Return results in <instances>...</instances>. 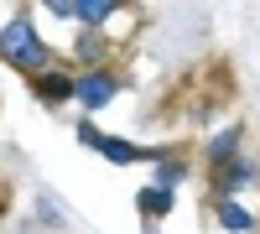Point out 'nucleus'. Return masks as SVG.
<instances>
[{
  "instance_id": "1",
  "label": "nucleus",
  "mask_w": 260,
  "mask_h": 234,
  "mask_svg": "<svg viewBox=\"0 0 260 234\" xmlns=\"http://www.w3.org/2000/svg\"><path fill=\"white\" fill-rule=\"evenodd\" d=\"M0 52H6V62H16V68H31V73L47 68V47H42V37H37V26L26 16H16L11 26L0 31Z\"/></svg>"
},
{
  "instance_id": "2",
  "label": "nucleus",
  "mask_w": 260,
  "mask_h": 234,
  "mask_svg": "<svg viewBox=\"0 0 260 234\" xmlns=\"http://www.w3.org/2000/svg\"><path fill=\"white\" fill-rule=\"evenodd\" d=\"M73 99L83 110H104L115 99V78L110 73H83V78H73Z\"/></svg>"
},
{
  "instance_id": "3",
  "label": "nucleus",
  "mask_w": 260,
  "mask_h": 234,
  "mask_svg": "<svg viewBox=\"0 0 260 234\" xmlns=\"http://www.w3.org/2000/svg\"><path fill=\"white\" fill-rule=\"evenodd\" d=\"M250 182H255V166L240 161V156H229L224 172H219V193H240V187H250Z\"/></svg>"
},
{
  "instance_id": "4",
  "label": "nucleus",
  "mask_w": 260,
  "mask_h": 234,
  "mask_svg": "<svg viewBox=\"0 0 260 234\" xmlns=\"http://www.w3.org/2000/svg\"><path fill=\"white\" fill-rule=\"evenodd\" d=\"M120 0H73V16L83 21V26H104V21L115 16Z\"/></svg>"
},
{
  "instance_id": "5",
  "label": "nucleus",
  "mask_w": 260,
  "mask_h": 234,
  "mask_svg": "<svg viewBox=\"0 0 260 234\" xmlns=\"http://www.w3.org/2000/svg\"><path fill=\"white\" fill-rule=\"evenodd\" d=\"M37 99H73V78H62V73H37Z\"/></svg>"
},
{
  "instance_id": "6",
  "label": "nucleus",
  "mask_w": 260,
  "mask_h": 234,
  "mask_svg": "<svg viewBox=\"0 0 260 234\" xmlns=\"http://www.w3.org/2000/svg\"><path fill=\"white\" fill-rule=\"evenodd\" d=\"M219 224L229 229V234H245V229H255V219H250V208H240V203H219Z\"/></svg>"
},
{
  "instance_id": "7",
  "label": "nucleus",
  "mask_w": 260,
  "mask_h": 234,
  "mask_svg": "<svg viewBox=\"0 0 260 234\" xmlns=\"http://www.w3.org/2000/svg\"><path fill=\"white\" fill-rule=\"evenodd\" d=\"M167 208H172V187H156V182H151L146 193H141V214L156 219V214H167Z\"/></svg>"
},
{
  "instance_id": "8",
  "label": "nucleus",
  "mask_w": 260,
  "mask_h": 234,
  "mask_svg": "<svg viewBox=\"0 0 260 234\" xmlns=\"http://www.w3.org/2000/svg\"><path fill=\"white\" fill-rule=\"evenodd\" d=\"M99 151L110 156V161H136V156H146L141 146H130V141H120V136H104V141H99Z\"/></svg>"
},
{
  "instance_id": "9",
  "label": "nucleus",
  "mask_w": 260,
  "mask_h": 234,
  "mask_svg": "<svg viewBox=\"0 0 260 234\" xmlns=\"http://www.w3.org/2000/svg\"><path fill=\"white\" fill-rule=\"evenodd\" d=\"M234 146H240V130H224V136H213L208 156H213V161H229V156H234Z\"/></svg>"
},
{
  "instance_id": "10",
  "label": "nucleus",
  "mask_w": 260,
  "mask_h": 234,
  "mask_svg": "<svg viewBox=\"0 0 260 234\" xmlns=\"http://www.w3.org/2000/svg\"><path fill=\"white\" fill-rule=\"evenodd\" d=\"M177 177H182V161H161L156 166V187H172Z\"/></svg>"
},
{
  "instance_id": "11",
  "label": "nucleus",
  "mask_w": 260,
  "mask_h": 234,
  "mask_svg": "<svg viewBox=\"0 0 260 234\" xmlns=\"http://www.w3.org/2000/svg\"><path fill=\"white\" fill-rule=\"evenodd\" d=\"M78 141H83V146H99V141H104V136H99V130H94V125H78Z\"/></svg>"
},
{
  "instance_id": "12",
  "label": "nucleus",
  "mask_w": 260,
  "mask_h": 234,
  "mask_svg": "<svg viewBox=\"0 0 260 234\" xmlns=\"http://www.w3.org/2000/svg\"><path fill=\"white\" fill-rule=\"evenodd\" d=\"M47 11H57V16H73V0H47Z\"/></svg>"
}]
</instances>
